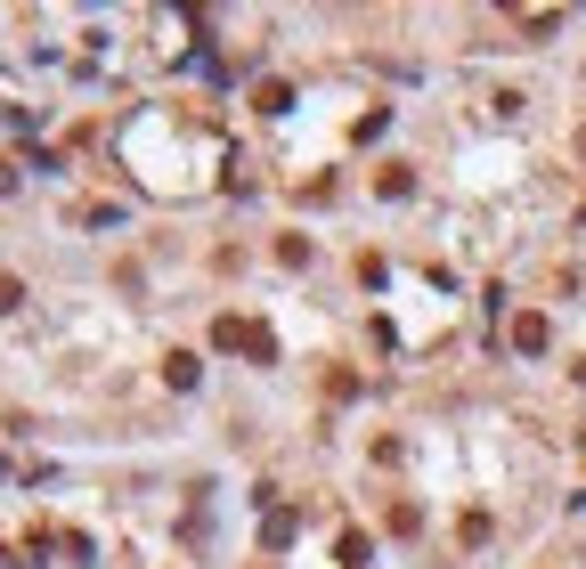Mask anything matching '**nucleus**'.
<instances>
[{
	"label": "nucleus",
	"mask_w": 586,
	"mask_h": 569,
	"mask_svg": "<svg viewBox=\"0 0 586 569\" xmlns=\"http://www.w3.org/2000/svg\"><path fill=\"white\" fill-rule=\"evenodd\" d=\"M253 106H261V114H285V106H293V82H261Z\"/></svg>",
	"instance_id": "obj_5"
},
{
	"label": "nucleus",
	"mask_w": 586,
	"mask_h": 569,
	"mask_svg": "<svg viewBox=\"0 0 586 569\" xmlns=\"http://www.w3.org/2000/svg\"><path fill=\"white\" fill-rule=\"evenodd\" d=\"M546 342H554V326H546V309H521V318H513V350H521V358H538Z\"/></svg>",
	"instance_id": "obj_2"
},
{
	"label": "nucleus",
	"mask_w": 586,
	"mask_h": 569,
	"mask_svg": "<svg viewBox=\"0 0 586 569\" xmlns=\"http://www.w3.org/2000/svg\"><path fill=\"white\" fill-rule=\"evenodd\" d=\"M196 374H204V366H196L188 350H171V358H163V383H171V391H196Z\"/></svg>",
	"instance_id": "obj_4"
},
{
	"label": "nucleus",
	"mask_w": 586,
	"mask_h": 569,
	"mask_svg": "<svg viewBox=\"0 0 586 569\" xmlns=\"http://www.w3.org/2000/svg\"><path fill=\"white\" fill-rule=\"evenodd\" d=\"M212 342H220V350H245L253 366H277V334H269V326H253V318H220V326H212Z\"/></svg>",
	"instance_id": "obj_1"
},
{
	"label": "nucleus",
	"mask_w": 586,
	"mask_h": 569,
	"mask_svg": "<svg viewBox=\"0 0 586 569\" xmlns=\"http://www.w3.org/2000/svg\"><path fill=\"white\" fill-rule=\"evenodd\" d=\"M0 196H17V163H0Z\"/></svg>",
	"instance_id": "obj_6"
},
{
	"label": "nucleus",
	"mask_w": 586,
	"mask_h": 569,
	"mask_svg": "<svg viewBox=\"0 0 586 569\" xmlns=\"http://www.w3.org/2000/svg\"><path fill=\"white\" fill-rule=\"evenodd\" d=\"M293 529H302V513H285V504H269V521H261V545H293Z\"/></svg>",
	"instance_id": "obj_3"
}]
</instances>
